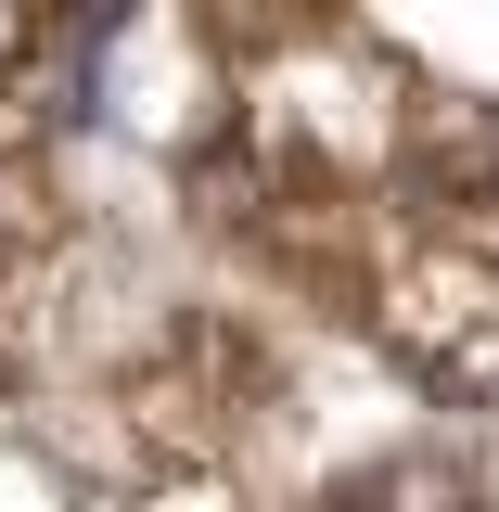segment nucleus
<instances>
[{"label": "nucleus", "instance_id": "nucleus-1", "mask_svg": "<svg viewBox=\"0 0 499 512\" xmlns=\"http://www.w3.org/2000/svg\"><path fill=\"white\" fill-rule=\"evenodd\" d=\"M320 512H474V474H461V448H384L359 474H333Z\"/></svg>", "mask_w": 499, "mask_h": 512}, {"label": "nucleus", "instance_id": "nucleus-2", "mask_svg": "<svg viewBox=\"0 0 499 512\" xmlns=\"http://www.w3.org/2000/svg\"><path fill=\"white\" fill-rule=\"evenodd\" d=\"M141 512H231V487H218V461H192V474H154Z\"/></svg>", "mask_w": 499, "mask_h": 512}]
</instances>
